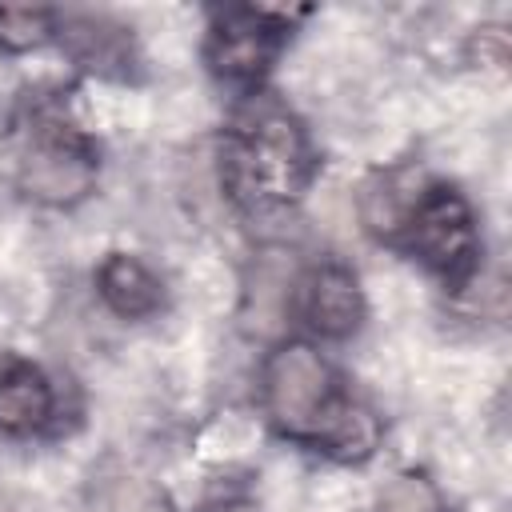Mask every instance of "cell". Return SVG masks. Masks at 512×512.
I'll list each match as a JSON object with an SVG mask.
<instances>
[{"label": "cell", "instance_id": "obj_1", "mask_svg": "<svg viewBox=\"0 0 512 512\" xmlns=\"http://www.w3.org/2000/svg\"><path fill=\"white\" fill-rule=\"evenodd\" d=\"M224 172L232 192L252 208L296 200L308 180L304 128L280 108H252L224 148Z\"/></svg>", "mask_w": 512, "mask_h": 512}, {"label": "cell", "instance_id": "obj_13", "mask_svg": "<svg viewBox=\"0 0 512 512\" xmlns=\"http://www.w3.org/2000/svg\"><path fill=\"white\" fill-rule=\"evenodd\" d=\"M204 512H252V500L244 496H216L204 504Z\"/></svg>", "mask_w": 512, "mask_h": 512}, {"label": "cell", "instance_id": "obj_6", "mask_svg": "<svg viewBox=\"0 0 512 512\" xmlns=\"http://www.w3.org/2000/svg\"><path fill=\"white\" fill-rule=\"evenodd\" d=\"M52 412V388L28 360H0V432H36Z\"/></svg>", "mask_w": 512, "mask_h": 512}, {"label": "cell", "instance_id": "obj_7", "mask_svg": "<svg viewBox=\"0 0 512 512\" xmlns=\"http://www.w3.org/2000/svg\"><path fill=\"white\" fill-rule=\"evenodd\" d=\"M304 312H308V324L324 336H348L356 332L360 316H364V300H360V288H356V276L328 264L320 272H312L308 280V292H304Z\"/></svg>", "mask_w": 512, "mask_h": 512}, {"label": "cell", "instance_id": "obj_14", "mask_svg": "<svg viewBox=\"0 0 512 512\" xmlns=\"http://www.w3.org/2000/svg\"><path fill=\"white\" fill-rule=\"evenodd\" d=\"M0 512H12V508H8V500H0Z\"/></svg>", "mask_w": 512, "mask_h": 512}, {"label": "cell", "instance_id": "obj_4", "mask_svg": "<svg viewBox=\"0 0 512 512\" xmlns=\"http://www.w3.org/2000/svg\"><path fill=\"white\" fill-rule=\"evenodd\" d=\"M92 184H96V160L80 136H72L64 128H40L28 140V148L20 156L24 196L64 208V204L84 200L92 192Z\"/></svg>", "mask_w": 512, "mask_h": 512}, {"label": "cell", "instance_id": "obj_2", "mask_svg": "<svg viewBox=\"0 0 512 512\" xmlns=\"http://www.w3.org/2000/svg\"><path fill=\"white\" fill-rule=\"evenodd\" d=\"M264 400L280 432L316 444H328L352 408L340 400L328 364L308 344H284L272 352L264 368Z\"/></svg>", "mask_w": 512, "mask_h": 512}, {"label": "cell", "instance_id": "obj_8", "mask_svg": "<svg viewBox=\"0 0 512 512\" xmlns=\"http://www.w3.org/2000/svg\"><path fill=\"white\" fill-rule=\"evenodd\" d=\"M100 296H104V304L116 316H128V320L148 316V312L160 308V284H156V276L140 260L120 256V252L100 264Z\"/></svg>", "mask_w": 512, "mask_h": 512}, {"label": "cell", "instance_id": "obj_3", "mask_svg": "<svg viewBox=\"0 0 512 512\" xmlns=\"http://www.w3.org/2000/svg\"><path fill=\"white\" fill-rule=\"evenodd\" d=\"M408 244L420 260H428L436 272L460 280L476 264V228L472 212L452 188H428L416 196L408 220H404Z\"/></svg>", "mask_w": 512, "mask_h": 512}, {"label": "cell", "instance_id": "obj_10", "mask_svg": "<svg viewBox=\"0 0 512 512\" xmlns=\"http://www.w3.org/2000/svg\"><path fill=\"white\" fill-rule=\"evenodd\" d=\"M68 40L88 68H104L108 60H120V28H108L100 20H72Z\"/></svg>", "mask_w": 512, "mask_h": 512}, {"label": "cell", "instance_id": "obj_9", "mask_svg": "<svg viewBox=\"0 0 512 512\" xmlns=\"http://www.w3.org/2000/svg\"><path fill=\"white\" fill-rule=\"evenodd\" d=\"M52 32V12L44 8H0V48L24 52L44 44Z\"/></svg>", "mask_w": 512, "mask_h": 512}, {"label": "cell", "instance_id": "obj_11", "mask_svg": "<svg viewBox=\"0 0 512 512\" xmlns=\"http://www.w3.org/2000/svg\"><path fill=\"white\" fill-rule=\"evenodd\" d=\"M376 512H440V496H436V488L424 476L408 472V476H396L384 488Z\"/></svg>", "mask_w": 512, "mask_h": 512}, {"label": "cell", "instance_id": "obj_5", "mask_svg": "<svg viewBox=\"0 0 512 512\" xmlns=\"http://www.w3.org/2000/svg\"><path fill=\"white\" fill-rule=\"evenodd\" d=\"M280 24L276 12L268 8H236L224 12V20L216 24L212 40H208V60L216 68V76L232 80V84H252L264 76V68L276 56L280 44Z\"/></svg>", "mask_w": 512, "mask_h": 512}, {"label": "cell", "instance_id": "obj_12", "mask_svg": "<svg viewBox=\"0 0 512 512\" xmlns=\"http://www.w3.org/2000/svg\"><path fill=\"white\" fill-rule=\"evenodd\" d=\"M100 508L104 512H164V500L156 496L152 484H144L136 476H116L100 492Z\"/></svg>", "mask_w": 512, "mask_h": 512}]
</instances>
